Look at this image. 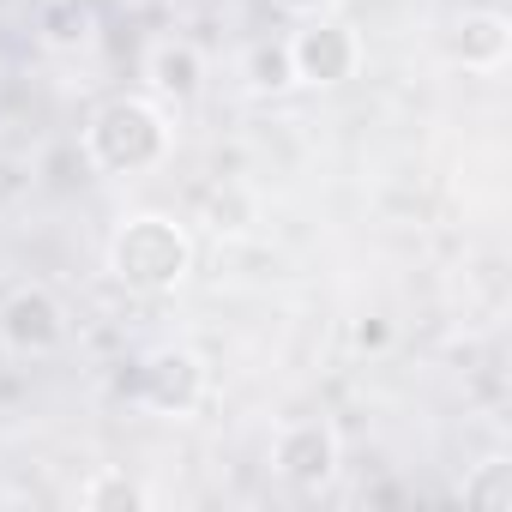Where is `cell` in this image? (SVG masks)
Instances as JSON below:
<instances>
[{
  "label": "cell",
  "instance_id": "6da1fadb",
  "mask_svg": "<svg viewBox=\"0 0 512 512\" xmlns=\"http://www.w3.org/2000/svg\"><path fill=\"white\" fill-rule=\"evenodd\" d=\"M109 272H115V284H127L139 296H163L193 272V235L175 217L139 211L109 241Z\"/></svg>",
  "mask_w": 512,
  "mask_h": 512
},
{
  "label": "cell",
  "instance_id": "7a4b0ae2",
  "mask_svg": "<svg viewBox=\"0 0 512 512\" xmlns=\"http://www.w3.org/2000/svg\"><path fill=\"white\" fill-rule=\"evenodd\" d=\"M85 151L97 169L109 175H145L169 157V115L145 97H115L91 115L85 127Z\"/></svg>",
  "mask_w": 512,
  "mask_h": 512
},
{
  "label": "cell",
  "instance_id": "3957f363",
  "mask_svg": "<svg viewBox=\"0 0 512 512\" xmlns=\"http://www.w3.org/2000/svg\"><path fill=\"white\" fill-rule=\"evenodd\" d=\"M356 67H362V37L350 31V25H338V19H326V13H314L302 31H296V43H290V73H296V85H344V79H356Z\"/></svg>",
  "mask_w": 512,
  "mask_h": 512
},
{
  "label": "cell",
  "instance_id": "277c9868",
  "mask_svg": "<svg viewBox=\"0 0 512 512\" xmlns=\"http://www.w3.org/2000/svg\"><path fill=\"white\" fill-rule=\"evenodd\" d=\"M0 344L19 356H55L67 344V308L55 290L43 284H19L7 302H0Z\"/></svg>",
  "mask_w": 512,
  "mask_h": 512
},
{
  "label": "cell",
  "instance_id": "5b68a950",
  "mask_svg": "<svg viewBox=\"0 0 512 512\" xmlns=\"http://www.w3.org/2000/svg\"><path fill=\"white\" fill-rule=\"evenodd\" d=\"M133 398L157 416H187L205 398V362L193 350H151L133 368Z\"/></svg>",
  "mask_w": 512,
  "mask_h": 512
},
{
  "label": "cell",
  "instance_id": "8992f818",
  "mask_svg": "<svg viewBox=\"0 0 512 512\" xmlns=\"http://www.w3.org/2000/svg\"><path fill=\"white\" fill-rule=\"evenodd\" d=\"M272 464H278V476L290 488L320 494L338 476V434H332V422H290L278 434V446H272Z\"/></svg>",
  "mask_w": 512,
  "mask_h": 512
},
{
  "label": "cell",
  "instance_id": "52a82bcc",
  "mask_svg": "<svg viewBox=\"0 0 512 512\" xmlns=\"http://www.w3.org/2000/svg\"><path fill=\"white\" fill-rule=\"evenodd\" d=\"M506 49H512L506 13H464L458 31H452V61L464 73H500L506 67Z\"/></svg>",
  "mask_w": 512,
  "mask_h": 512
},
{
  "label": "cell",
  "instance_id": "ba28073f",
  "mask_svg": "<svg viewBox=\"0 0 512 512\" xmlns=\"http://www.w3.org/2000/svg\"><path fill=\"white\" fill-rule=\"evenodd\" d=\"M145 73H151V91H157V97H169V103H193L199 85H205V55H199L193 43L169 37V43L151 49Z\"/></svg>",
  "mask_w": 512,
  "mask_h": 512
},
{
  "label": "cell",
  "instance_id": "9c48e42d",
  "mask_svg": "<svg viewBox=\"0 0 512 512\" xmlns=\"http://www.w3.org/2000/svg\"><path fill=\"white\" fill-rule=\"evenodd\" d=\"M79 506L85 512H145V488L133 476H121V470H103V476H91L79 488Z\"/></svg>",
  "mask_w": 512,
  "mask_h": 512
},
{
  "label": "cell",
  "instance_id": "30bf717a",
  "mask_svg": "<svg viewBox=\"0 0 512 512\" xmlns=\"http://www.w3.org/2000/svg\"><path fill=\"white\" fill-rule=\"evenodd\" d=\"M464 500L470 506H488V512H506L512 506V464L506 458H488L464 476Z\"/></svg>",
  "mask_w": 512,
  "mask_h": 512
},
{
  "label": "cell",
  "instance_id": "8fae6325",
  "mask_svg": "<svg viewBox=\"0 0 512 512\" xmlns=\"http://www.w3.org/2000/svg\"><path fill=\"white\" fill-rule=\"evenodd\" d=\"M247 73H253V85H260V91L296 85V73H290V43H260V49H253V61H247Z\"/></svg>",
  "mask_w": 512,
  "mask_h": 512
},
{
  "label": "cell",
  "instance_id": "7c38bea8",
  "mask_svg": "<svg viewBox=\"0 0 512 512\" xmlns=\"http://www.w3.org/2000/svg\"><path fill=\"white\" fill-rule=\"evenodd\" d=\"M272 7H284V13H302V19H314V13H332L338 0H272Z\"/></svg>",
  "mask_w": 512,
  "mask_h": 512
}]
</instances>
